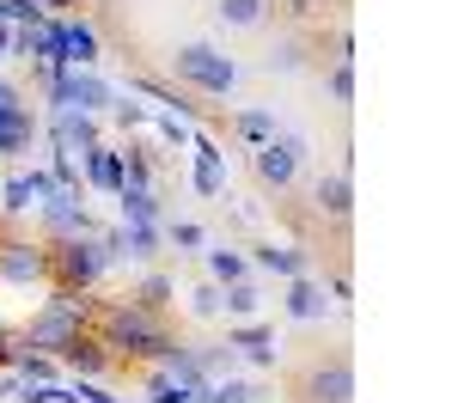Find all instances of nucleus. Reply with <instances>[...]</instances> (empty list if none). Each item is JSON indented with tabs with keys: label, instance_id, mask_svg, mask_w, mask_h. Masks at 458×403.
I'll return each instance as SVG.
<instances>
[{
	"label": "nucleus",
	"instance_id": "obj_28",
	"mask_svg": "<svg viewBox=\"0 0 458 403\" xmlns=\"http://www.w3.org/2000/svg\"><path fill=\"white\" fill-rule=\"evenodd\" d=\"M250 398H257L250 385H239V379H226V385H208V398H202V403H250Z\"/></svg>",
	"mask_w": 458,
	"mask_h": 403
},
{
	"label": "nucleus",
	"instance_id": "obj_18",
	"mask_svg": "<svg viewBox=\"0 0 458 403\" xmlns=\"http://www.w3.org/2000/svg\"><path fill=\"white\" fill-rule=\"evenodd\" d=\"M257 263H263L269 275H287V281H293V275H306V256L287 251V245H257Z\"/></svg>",
	"mask_w": 458,
	"mask_h": 403
},
{
	"label": "nucleus",
	"instance_id": "obj_20",
	"mask_svg": "<svg viewBox=\"0 0 458 403\" xmlns=\"http://www.w3.org/2000/svg\"><path fill=\"white\" fill-rule=\"evenodd\" d=\"M208 269H214V288H233V281H250V263L239 251H208Z\"/></svg>",
	"mask_w": 458,
	"mask_h": 403
},
{
	"label": "nucleus",
	"instance_id": "obj_2",
	"mask_svg": "<svg viewBox=\"0 0 458 403\" xmlns=\"http://www.w3.org/2000/svg\"><path fill=\"white\" fill-rule=\"evenodd\" d=\"M105 348H129V355H159V342H165V330L153 312H141L135 299L129 306H110L105 312V336H98Z\"/></svg>",
	"mask_w": 458,
	"mask_h": 403
},
{
	"label": "nucleus",
	"instance_id": "obj_17",
	"mask_svg": "<svg viewBox=\"0 0 458 403\" xmlns=\"http://www.w3.org/2000/svg\"><path fill=\"white\" fill-rule=\"evenodd\" d=\"M116 202H123V226H153V220H159L153 189H116Z\"/></svg>",
	"mask_w": 458,
	"mask_h": 403
},
{
	"label": "nucleus",
	"instance_id": "obj_25",
	"mask_svg": "<svg viewBox=\"0 0 458 403\" xmlns=\"http://www.w3.org/2000/svg\"><path fill=\"white\" fill-rule=\"evenodd\" d=\"M165 299H172V281H165V275H147L141 293H135V306H141V312H159Z\"/></svg>",
	"mask_w": 458,
	"mask_h": 403
},
{
	"label": "nucleus",
	"instance_id": "obj_5",
	"mask_svg": "<svg viewBox=\"0 0 458 403\" xmlns=\"http://www.w3.org/2000/svg\"><path fill=\"white\" fill-rule=\"evenodd\" d=\"M300 159H306V141H293V135H269V141L250 153V165H257V178L287 189V183L300 178Z\"/></svg>",
	"mask_w": 458,
	"mask_h": 403
},
{
	"label": "nucleus",
	"instance_id": "obj_33",
	"mask_svg": "<svg viewBox=\"0 0 458 403\" xmlns=\"http://www.w3.org/2000/svg\"><path fill=\"white\" fill-rule=\"evenodd\" d=\"M6 49H19V31H13V25L0 19V55H6Z\"/></svg>",
	"mask_w": 458,
	"mask_h": 403
},
{
	"label": "nucleus",
	"instance_id": "obj_24",
	"mask_svg": "<svg viewBox=\"0 0 458 403\" xmlns=\"http://www.w3.org/2000/svg\"><path fill=\"white\" fill-rule=\"evenodd\" d=\"M159 251V226H123V256H153Z\"/></svg>",
	"mask_w": 458,
	"mask_h": 403
},
{
	"label": "nucleus",
	"instance_id": "obj_32",
	"mask_svg": "<svg viewBox=\"0 0 458 403\" xmlns=\"http://www.w3.org/2000/svg\"><path fill=\"white\" fill-rule=\"evenodd\" d=\"M110 110H116V122H123V129H129V122H147L141 105H110Z\"/></svg>",
	"mask_w": 458,
	"mask_h": 403
},
{
	"label": "nucleus",
	"instance_id": "obj_30",
	"mask_svg": "<svg viewBox=\"0 0 458 403\" xmlns=\"http://www.w3.org/2000/svg\"><path fill=\"white\" fill-rule=\"evenodd\" d=\"M172 239L183 245V251H196V245H202V226H190V220H177V226H172Z\"/></svg>",
	"mask_w": 458,
	"mask_h": 403
},
{
	"label": "nucleus",
	"instance_id": "obj_6",
	"mask_svg": "<svg viewBox=\"0 0 458 403\" xmlns=\"http://www.w3.org/2000/svg\"><path fill=\"white\" fill-rule=\"evenodd\" d=\"M49 98H55L62 110H86V116H92V110H110V105H116L105 80H92V73H68V68L49 80Z\"/></svg>",
	"mask_w": 458,
	"mask_h": 403
},
{
	"label": "nucleus",
	"instance_id": "obj_22",
	"mask_svg": "<svg viewBox=\"0 0 458 403\" xmlns=\"http://www.w3.org/2000/svg\"><path fill=\"white\" fill-rule=\"evenodd\" d=\"M220 306H226L233 318H250V312L263 306V293L250 288V281H233V288H220Z\"/></svg>",
	"mask_w": 458,
	"mask_h": 403
},
{
	"label": "nucleus",
	"instance_id": "obj_7",
	"mask_svg": "<svg viewBox=\"0 0 458 403\" xmlns=\"http://www.w3.org/2000/svg\"><path fill=\"white\" fill-rule=\"evenodd\" d=\"M306 403H354V366L336 355V361H318L306 373Z\"/></svg>",
	"mask_w": 458,
	"mask_h": 403
},
{
	"label": "nucleus",
	"instance_id": "obj_23",
	"mask_svg": "<svg viewBox=\"0 0 458 403\" xmlns=\"http://www.w3.org/2000/svg\"><path fill=\"white\" fill-rule=\"evenodd\" d=\"M239 135H245V141H269V135H282V129H276V110H239Z\"/></svg>",
	"mask_w": 458,
	"mask_h": 403
},
{
	"label": "nucleus",
	"instance_id": "obj_15",
	"mask_svg": "<svg viewBox=\"0 0 458 403\" xmlns=\"http://www.w3.org/2000/svg\"><path fill=\"white\" fill-rule=\"evenodd\" d=\"M220 183H226V172H220V147L196 141V189H202V196H220Z\"/></svg>",
	"mask_w": 458,
	"mask_h": 403
},
{
	"label": "nucleus",
	"instance_id": "obj_4",
	"mask_svg": "<svg viewBox=\"0 0 458 403\" xmlns=\"http://www.w3.org/2000/svg\"><path fill=\"white\" fill-rule=\"evenodd\" d=\"M105 245H98V239H86V232H73L68 245H62V251H55V275H62V281H68V288H92V281H98V275H105Z\"/></svg>",
	"mask_w": 458,
	"mask_h": 403
},
{
	"label": "nucleus",
	"instance_id": "obj_3",
	"mask_svg": "<svg viewBox=\"0 0 458 403\" xmlns=\"http://www.w3.org/2000/svg\"><path fill=\"white\" fill-rule=\"evenodd\" d=\"M80 318H86V299H73L68 288L55 293L43 312L31 318V348H49V355H62L73 336H80Z\"/></svg>",
	"mask_w": 458,
	"mask_h": 403
},
{
	"label": "nucleus",
	"instance_id": "obj_21",
	"mask_svg": "<svg viewBox=\"0 0 458 403\" xmlns=\"http://www.w3.org/2000/svg\"><path fill=\"white\" fill-rule=\"evenodd\" d=\"M226 348H250V361H276V348H269V330L263 324H239L226 336Z\"/></svg>",
	"mask_w": 458,
	"mask_h": 403
},
{
	"label": "nucleus",
	"instance_id": "obj_1",
	"mask_svg": "<svg viewBox=\"0 0 458 403\" xmlns=\"http://www.w3.org/2000/svg\"><path fill=\"white\" fill-rule=\"evenodd\" d=\"M172 73L190 80L196 92H208V98H226V92L239 86V62H233L226 49H214V43H177L172 49Z\"/></svg>",
	"mask_w": 458,
	"mask_h": 403
},
{
	"label": "nucleus",
	"instance_id": "obj_34",
	"mask_svg": "<svg viewBox=\"0 0 458 403\" xmlns=\"http://www.w3.org/2000/svg\"><path fill=\"white\" fill-rule=\"evenodd\" d=\"M80 403H110V398L98 391V385H80Z\"/></svg>",
	"mask_w": 458,
	"mask_h": 403
},
{
	"label": "nucleus",
	"instance_id": "obj_37",
	"mask_svg": "<svg viewBox=\"0 0 458 403\" xmlns=\"http://www.w3.org/2000/svg\"><path fill=\"white\" fill-rule=\"evenodd\" d=\"M31 6H37V0H31ZM49 6H62V0H49Z\"/></svg>",
	"mask_w": 458,
	"mask_h": 403
},
{
	"label": "nucleus",
	"instance_id": "obj_13",
	"mask_svg": "<svg viewBox=\"0 0 458 403\" xmlns=\"http://www.w3.org/2000/svg\"><path fill=\"white\" fill-rule=\"evenodd\" d=\"M55 141H62V147H86V153H92V147H98V122H92L86 110H55Z\"/></svg>",
	"mask_w": 458,
	"mask_h": 403
},
{
	"label": "nucleus",
	"instance_id": "obj_8",
	"mask_svg": "<svg viewBox=\"0 0 458 403\" xmlns=\"http://www.w3.org/2000/svg\"><path fill=\"white\" fill-rule=\"evenodd\" d=\"M49 275V256L37 251V245H0V281H13V288H31V281H43Z\"/></svg>",
	"mask_w": 458,
	"mask_h": 403
},
{
	"label": "nucleus",
	"instance_id": "obj_26",
	"mask_svg": "<svg viewBox=\"0 0 458 403\" xmlns=\"http://www.w3.org/2000/svg\"><path fill=\"white\" fill-rule=\"evenodd\" d=\"M330 98L336 105H354V62H336L330 68Z\"/></svg>",
	"mask_w": 458,
	"mask_h": 403
},
{
	"label": "nucleus",
	"instance_id": "obj_12",
	"mask_svg": "<svg viewBox=\"0 0 458 403\" xmlns=\"http://www.w3.org/2000/svg\"><path fill=\"white\" fill-rule=\"evenodd\" d=\"M62 361H68L73 373H86V379H98V373L110 366V348L98 342V336H86V330H80V336H73L68 348H62Z\"/></svg>",
	"mask_w": 458,
	"mask_h": 403
},
{
	"label": "nucleus",
	"instance_id": "obj_29",
	"mask_svg": "<svg viewBox=\"0 0 458 403\" xmlns=\"http://www.w3.org/2000/svg\"><path fill=\"white\" fill-rule=\"evenodd\" d=\"M190 312H196V318H214V312H220V288H196L190 293Z\"/></svg>",
	"mask_w": 458,
	"mask_h": 403
},
{
	"label": "nucleus",
	"instance_id": "obj_19",
	"mask_svg": "<svg viewBox=\"0 0 458 403\" xmlns=\"http://www.w3.org/2000/svg\"><path fill=\"white\" fill-rule=\"evenodd\" d=\"M263 68H269V73H300V68H306V43H300V37H282V43L263 55Z\"/></svg>",
	"mask_w": 458,
	"mask_h": 403
},
{
	"label": "nucleus",
	"instance_id": "obj_14",
	"mask_svg": "<svg viewBox=\"0 0 458 403\" xmlns=\"http://www.w3.org/2000/svg\"><path fill=\"white\" fill-rule=\"evenodd\" d=\"M263 13H269V0H214V19L233 25V31H257Z\"/></svg>",
	"mask_w": 458,
	"mask_h": 403
},
{
	"label": "nucleus",
	"instance_id": "obj_31",
	"mask_svg": "<svg viewBox=\"0 0 458 403\" xmlns=\"http://www.w3.org/2000/svg\"><path fill=\"white\" fill-rule=\"evenodd\" d=\"M159 135H165V141H177V147L190 141V129H183V122H177V116H159Z\"/></svg>",
	"mask_w": 458,
	"mask_h": 403
},
{
	"label": "nucleus",
	"instance_id": "obj_27",
	"mask_svg": "<svg viewBox=\"0 0 458 403\" xmlns=\"http://www.w3.org/2000/svg\"><path fill=\"white\" fill-rule=\"evenodd\" d=\"M153 403H196V385H183V379H159V385H153Z\"/></svg>",
	"mask_w": 458,
	"mask_h": 403
},
{
	"label": "nucleus",
	"instance_id": "obj_10",
	"mask_svg": "<svg viewBox=\"0 0 458 403\" xmlns=\"http://www.w3.org/2000/svg\"><path fill=\"white\" fill-rule=\"evenodd\" d=\"M324 312H330L324 288H318L312 275H293V281H287V318H300V324H318Z\"/></svg>",
	"mask_w": 458,
	"mask_h": 403
},
{
	"label": "nucleus",
	"instance_id": "obj_35",
	"mask_svg": "<svg viewBox=\"0 0 458 403\" xmlns=\"http://www.w3.org/2000/svg\"><path fill=\"white\" fill-rule=\"evenodd\" d=\"M13 147H19V141H13V135H0V153H13Z\"/></svg>",
	"mask_w": 458,
	"mask_h": 403
},
{
	"label": "nucleus",
	"instance_id": "obj_36",
	"mask_svg": "<svg viewBox=\"0 0 458 403\" xmlns=\"http://www.w3.org/2000/svg\"><path fill=\"white\" fill-rule=\"evenodd\" d=\"M0 98H13V86H6V80H0Z\"/></svg>",
	"mask_w": 458,
	"mask_h": 403
},
{
	"label": "nucleus",
	"instance_id": "obj_11",
	"mask_svg": "<svg viewBox=\"0 0 458 403\" xmlns=\"http://www.w3.org/2000/svg\"><path fill=\"white\" fill-rule=\"evenodd\" d=\"M312 196H318V214H330V220H349L354 214V183H349V172H324Z\"/></svg>",
	"mask_w": 458,
	"mask_h": 403
},
{
	"label": "nucleus",
	"instance_id": "obj_16",
	"mask_svg": "<svg viewBox=\"0 0 458 403\" xmlns=\"http://www.w3.org/2000/svg\"><path fill=\"white\" fill-rule=\"evenodd\" d=\"M86 165H92V189H123V153L92 147V153H86Z\"/></svg>",
	"mask_w": 458,
	"mask_h": 403
},
{
	"label": "nucleus",
	"instance_id": "obj_9",
	"mask_svg": "<svg viewBox=\"0 0 458 403\" xmlns=\"http://www.w3.org/2000/svg\"><path fill=\"white\" fill-rule=\"evenodd\" d=\"M55 37H62V62H80V68H92L98 62V31L92 25H80V19H55Z\"/></svg>",
	"mask_w": 458,
	"mask_h": 403
}]
</instances>
